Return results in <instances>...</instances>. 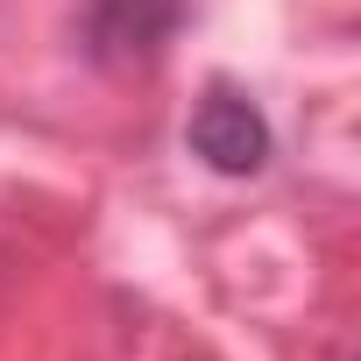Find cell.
<instances>
[{"instance_id":"obj_1","label":"cell","mask_w":361,"mask_h":361,"mask_svg":"<svg viewBox=\"0 0 361 361\" xmlns=\"http://www.w3.org/2000/svg\"><path fill=\"white\" fill-rule=\"evenodd\" d=\"M185 142H192L213 170L248 177V170H262V156H269V121H262V106H255L248 92H234V85H206V99H199Z\"/></svg>"},{"instance_id":"obj_2","label":"cell","mask_w":361,"mask_h":361,"mask_svg":"<svg viewBox=\"0 0 361 361\" xmlns=\"http://www.w3.org/2000/svg\"><path fill=\"white\" fill-rule=\"evenodd\" d=\"M177 15H185V0H85L99 57H149L177 29Z\"/></svg>"}]
</instances>
